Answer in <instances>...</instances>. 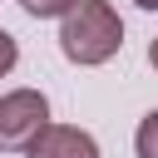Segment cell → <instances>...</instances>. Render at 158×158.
I'll return each mask as SVG.
<instances>
[{"mask_svg": "<svg viewBox=\"0 0 158 158\" xmlns=\"http://www.w3.org/2000/svg\"><path fill=\"white\" fill-rule=\"evenodd\" d=\"M118 44H123V20L114 15L109 0H79L59 25V49L74 64H104L118 54Z\"/></svg>", "mask_w": 158, "mask_h": 158, "instance_id": "6da1fadb", "label": "cell"}, {"mask_svg": "<svg viewBox=\"0 0 158 158\" xmlns=\"http://www.w3.org/2000/svg\"><path fill=\"white\" fill-rule=\"evenodd\" d=\"M49 128V99L40 89H10L0 94V148H35V138Z\"/></svg>", "mask_w": 158, "mask_h": 158, "instance_id": "7a4b0ae2", "label": "cell"}, {"mask_svg": "<svg viewBox=\"0 0 158 158\" xmlns=\"http://www.w3.org/2000/svg\"><path fill=\"white\" fill-rule=\"evenodd\" d=\"M30 158H99V143H94L84 128H69V123H49V128L35 138Z\"/></svg>", "mask_w": 158, "mask_h": 158, "instance_id": "3957f363", "label": "cell"}, {"mask_svg": "<svg viewBox=\"0 0 158 158\" xmlns=\"http://www.w3.org/2000/svg\"><path fill=\"white\" fill-rule=\"evenodd\" d=\"M133 148H138V158H158V109L138 123V133H133Z\"/></svg>", "mask_w": 158, "mask_h": 158, "instance_id": "277c9868", "label": "cell"}, {"mask_svg": "<svg viewBox=\"0 0 158 158\" xmlns=\"http://www.w3.org/2000/svg\"><path fill=\"white\" fill-rule=\"evenodd\" d=\"M79 0H20V10L25 15H35V20H54V15H69Z\"/></svg>", "mask_w": 158, "mask_h": 158, "instance_id": "5b68a950", "label": "cell"}, {"mask_svg": "<svg viewBox=\"0 0 158 158\" xmlns=\"http://www.w3.org/2000/svg\"><path fill=\"white\" fill-rule=\"evenodd\" d=\"M15 59H20V49H15V40L0 30V74H10V69H15Z\"/></svg>", "mask_w": 158, "mask_h": 158, "instance_id": "8992f818", "label": "cell"}, {"mask_svg": "<svg viewBox=\"0 0 158 158\" xmlns=\"http://www.w3.org/2000/svg\"><path fill=\"white\" fill-rule=\"evenodd\" d=\"M148 64H153V69H158V40H153V44H148Z\"/></svg>", "mask_w": 158, "mask_h": 158, "instance_id": "52a82bcc", "label": "cell"}, {"mask_svg": "<svg viewBox=\"0 0 158 158\" xmlns=\"http://www.w3.org/2000/svg\"><path fill=\"white\" fill-rule=\"evenodd\" d=\"M133 5H138V10H158V0H133Z\"/></svg>", "mask_w": 158, "mask_h": 158, "instance_id": "ba28073f", "label": "cell"}]
</instances>
